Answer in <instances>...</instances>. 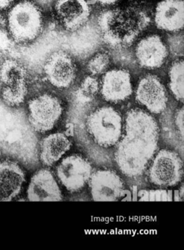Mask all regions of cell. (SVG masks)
<instances>
[{"label": "cell", "instance_id": "obj_13", "mask_svg": "<svg viewBox=\"0 0 184 250\" xmlns=\"http://www.w3.org/2000/svg\"><path fill=\"white\" fill-rule=\"evenodd\" d=\"M140 66L147 69L160 68L168 56L166 45L159 36H147L142 39L135 50Z\"/></svg>", "mask_w": 184, "mask_h": 250}, {"label": "cell", "instance_id": "obj_17", "mask_svg": "<svg viewBox=\"0 0 184 250\" xmlns=\"http://www.w3.org/2000/svg\"><path fill=\"white\" fill-rule=\"evenodd\" d=\"M40 159L43 165L51 167L58 162L71 147V143L62 133H55L41 143Z\"/></svg>", "mask_w": 184, "mask_h": 250}, {"label": "cell", "instance_id": "obj_23", "mask_svg": "<svg viewBox=\"0 0 184 250\" xmlns=\"http://www.w3.org/2000/svg\"><path fill=\"white\" fill-rule=\"evenodd\" d=\"M140 201H172V195L164 189L143 190L139 193Z\"/></svg>", "mask_w": 184, "mask_h": 250}, {"label": "cell", "instance_id": "obj_3", "mask_svg": "<svg viewBox=\"0 0 184 250\" xmlns=\"http://www.w3.org/2000/svg\"><path fill=\"white\" fill-rule=\"evenodd\" d=\"M43 24L40 8L30 1L17 4L8 14L9 31L17 43L34 41L41 33Z\"/></svg>", "mask_w": 184, "mask_h": 250}, {"label": "cell", "instance_id": "obj_16", "mask_svg": "<svg viewBox=\"0 0 184 250\" xmlns=\"http://www.w3.org/2000/svg\"><path fill=\"white\" fill-rule=\"evenodd\" d=\"M25 181L21 167L11 161L0 162V201H11L20 194Z\"/></svg>", "mask_w": 184, "mask_h": 250}, {"label": "cell", "instance_id": "obj_4", "mask_svg": "<svg viewBox=\"0 0 184 250\" xmlns=\"http://www.w3.org/2000/svg\"><path fill=\"white\" fill-rule=\"evenodd\" d=\"M87 128L96 144L112 147L118 144L122 136V118L113 108L103 106L89 115Z\"/></svg>", "mask_w": 184, "mask_h": 250}, {"label": "cell", "instance_id": "obj_11", "mask_svg": "<svg viewBox=\"0 0 184 250\" xmlns=\"http://www.w3.org/2000/svg\"><path fill=\"white\" fill-rule=\"evenodd\" d=\"M101 93L106 102L118 103L132 94L131 76L123 69H113L105 73L100 85Z\"/></svg>", "mask_w": 184, "mask_h": 250}, {"label": "cell", "instance_id": "obj_18", "mask_svg": "<svg viewBox=\"0 0 184 250\" xmlns=\"http://www.w3.org/2000/svg\"><path fill=\"white\" fill-rule=\"evenodd\" d=\"M27 70L20 62L7 60L0 66V80L4 85L27 82Z\"/></svg>", "mask_w": 184, "mask_h": 250}, {"label": "cell", "instance_id": "obj_14", "mask_svg": "<svg viewBox=\"0 0 184 250\" xmlns=\"http://www.w3.org/2000/svg\"><path fill=\"white\" fill-rule=\"evenodd\" d=\"M55 9L60 21L69 31H75L82 27L91 11L85 0H58Z\"/></svg>", "mask_w": 184, "mask_h": 250}, {"label": "cell", "instance_id": "obj_15", "mask_svg": "<svg viewBox=\"0 0 184 250\" xmlns=\"http://www.w3.org/2000/svg\"><path fill=\"white\" fill-rule=\"evenodd\" d=\"M156 27L164 31L178 32L184 24V5L183 0H162L155 11Z\"/></svg>", "mask_w": 184, "mask_h": 250}, {"label": "cell", "instance_id": "obj_12", "mask_svg": "<svg viewBox=\"0 0 184 250\" xmlns=\"http://www.w3.org/2000/svg\"><path fill=\"white\" fill-rule=\"evenodd\" d=\"M27 198L30 201H61L62 194L53 174L47 169L36 172L31 178Z\"/></svg>", "mask_w": 184, "mask_h": 250}, {"label": "cell", "instance_id": "obj_8", "mask_svg": "<svg viewBox=\"0 0 184 250\" xmlns=\"http://www.w3.org/2000/svg\"><path fill=\"white\" fill-rule=\"evenodd\" d=\"M136 100L153 114H160L166 109L168 97L162 81L155 75L143 77L136 90Z\"/></svg>", "mask_w": 184, "mask_h": 250}, {"label": "cell", "instance_id": "obj_10", "mask_svg": "<svg viewBox=\"0 0 184 250\" xmlns=\"http://www.w3.org/2000/svg\"><path fill=\"white\" fill-rule=\"evenodd\" d=\"M44 72L49 83L58 87H69L75 81L77 68L72 58L62 51L51 55L44 65Z\"/></svg>", "mask_w": 184, "mask_h": 250}, {"label": "cell", "instance_id": "obj_26", "mask_svg": "<svg viewBox=\"0 0 184 250\" xmlns=\"http://www.w3.org/2000/svg\"><path fill=\"white\" fill-rule=\"evenodd\" d=\"M95 1L102 5H112L118 2L119 0H95Z\"/></svg>", "mask_w": 184, "mask_h": 250}, {"label": "cell", "instance_id": "obj_5", "mask_svg": "<svg viewBox=\"0 0 184 250\" xmlns=\"http://www.w3.org/2000/svg\"><path fill=\"white\" fill-rule=\"evenodd\" d=\"M183 163L180 156L169 150H161L148 170L150 182L162 188L175 187L182 179Z\"/></svg>", "mask_w": 184, "mask_h": 250}, {"label": "cell", "instance_id": "obj_6", "mask_svg": "<svg viewBox=\"0 0 184 250\" xmlns=\"http://www.w3.org/2000/svg\"><path fill=\"white\" fill-rule=\"evenodd\" d=\"M62 111V104L58 98L42 95L29 103V122L35 131L47 132L56 125Z\"/></svg>", "mask_w": 184, "mask_h": 250}, {"label": "cell", "instance_id": "obj_2", "mask_svg": "<svg viewBox=\"0 0 184 250\" xmlns=\"http://www.w3.org/2000/svg\"><path fill=\"white\" fill-rule=\"evenodd\" d=\"M150 21L143 8L129 6L103 11L99 15L98 24L105 43L119 49L132 44L150 25Z\"/></svg>", "mask_w": 184, "mask_h": 250}, {"label": "cell", "instance_id": "obj_27", "mask_svg": "<svg viewBox=\"0 0 184 250\" xmlns=\"http://www.w3.org/2000/svg\"><path fill=\"white\" fill-rule=\"evenodd\" d=\"M39 3L42 4V5H46V4L49 3L52 0H36Z\"/></svg>", "mask_w": 184, "mask_h": 250}, {"label": "cell", "instance_id": "obj_25", "mask_svg": "<svg viewBox=\"0 0 184 250\" xmlns=\"http://www.w3.org/2000/svg\"><path fill=\"white\" fill-rule=\"evenodd\" d=\"M15 0H0V9L8 8Z\"/></svg>", "mask_w": 184, "mask_h": 250}, {"label": "cell", "instance_id": "obj_28", "mask_svg": "<svg viewBox=\"0 0 184 250\" xmlns=\"http://www.w3.org/2000/svg\"><path fill=\"white\" fill-rule=\"evenodd\" d=\"M1 61H2V55L0 54V63H1Z\"/></svg>", "mask_w": 184, "mask_h": 250}, {"label": "cell", "instance_id": "obj_19", "mask_svg": "<svg viewBox=\"0 0 184 250\" xmlns=\"http://www.w3.org/2000/svg\"><path fill=\"white\" fill-rule=\"evenodd\" d=\"M27 94V82L4 85L2 90V99L5 104L9 106H18L24 102Z\"/></svg>", "mask_w": 184, "mask_h": 250}, {"label": "cell", "instance_id": "obj_9", "mask_svg": "<svg viewBox=\"0 0 184 250\" xmlns=\"http://www.w3.org/2000/svg\"><path fill=\"white\" fill-rule=\"evenodd\" d=\"M88 183L95 201H117L123 196V182L114 171L101 169L93 172Z\"/></svg>", "mask_w": 184, "mask_h": 250}, {"label": "cell", "instance_id": "obj_21", "mask_svg": "<svg viewBox=\"0 0 184 250\" xmlns=\"http://www.w3.org/2000/svg\"><path fill=\"white\" fill-rule=\"evenodd\" d=\"M100 90V84L94 76H87L82 82L77 93V99L81 103L91 102Z\"/></svg>", "mask_w": 184, "mask_h": 250}, {"label": "cell", "instance_id": "obj_20", "mask_svg": "<svg viewBox=\"0 0 184 250\" xmlns=\"http://www.w3.org/2000/svg\"><path fill=\"white\" fill-rule=\"evenodd\" d=\"M169 88L177 100L184 102V61L172 64L169 72Z\"/></svg>", "mask_w": 184, "mask_h": 250}, {"label": "cell", "instance_id": "obj_22", "mask_svg": "<svg viewBox=\"0 0 184 250\" xmlns=\"http://www.w3.org/2000/svg\"><path fill=\"white\" fill-rule=\"evenodd\" d=\"M110 65V58L106 52L96 54L87 64V70L92 76L104 74Z\"/></svg>", "mask_w": 184, "mask_h": 250}, {"label": "cell", "instance_id": "obj_29", "mask_svg": "<svg viewBox=\"0 0 184 250\" xmlns=\"http://www.w3.org/2000/svg\"><path fill=\"white\" fill-rule=\"evenodd\" d=\"M0 155H1V151H0Z\"/></svg>", "mask_w": 184, "mask_h": 250}, {"label": "cell", "instance_id": "obj_7", "mask_svg": "<svg viewBox=\"0 0 184 250\" xmlns=\"http://www.w3.org/2000/svg\"><path fill=\"white\" fill-rule=\"evenodd\" d=\"M93 172L90 162L79 155L65 158L57 167L58 179L71 192L81 190L88 183Z\"/></svg>", "mask_w": 184, "mask_h": 250}, {"label": "cell", "instance_id": "obj_1", "mask_svg": "<svg viewBox=\"0 0 184 250\" xmlns=\"http://www.w3.org/2000/svg\"><path fill=\"white\" fill-rule=\"evenodd\" d=\"M159 126L155 118L140 109H131L125 120V134L118 142L115 161L130 178L144 172L158 148Z\"/></svg>", "mask_w": 184, "mask_h": 250}, {"label": "cell", "instance_id": "obj_24", "mask_svg": "<svg viewBox=\"0 0 184 250\" xmlns=\"http://www.w3.org/2000/svg\"><path fill=\"white\" fill-rule=\"evenodd\" d=\"M175 125L181 135V140L184 138V108L177 111L175 115Z\"/></svg>", "mask_w": 184, "mask_h": 250}]
</instances>
